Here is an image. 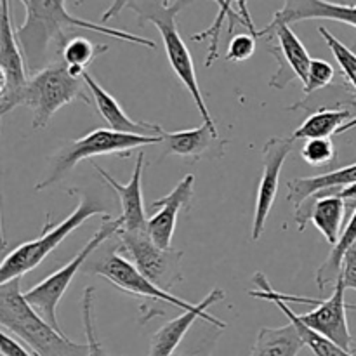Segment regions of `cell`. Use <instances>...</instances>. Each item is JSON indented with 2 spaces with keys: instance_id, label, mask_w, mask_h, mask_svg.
I'll return each instance as SVG.
<instances>
[{
  "instance_id": "obj_6",
  "label": "cell",
  "mask_w": 356,
  "mask_h": 356,
  "mask_svg": "<svg viewBox=\"0 0 356 356\" xmlns=\"http://www.w3.org/2000/svg\"><path fill=\"white\" fill-rule=\"evenodd\" d=\"M120 226V218L113 219L111 216L104 218L103 225L97 228V232L94 233L92 238L83 245V249L80 250L70 263H66L65 266H61L59 270H56L54 273L45 277L40 284L33 285V287L28 289V291L24 292V299L28 301V305H30L31 308L49 323V325L54 327L58 332H63L58 322V306L59 302H61L63 296L66 294L68 287L72 285L75 275L79 273V271L82 270L83 264L96 254V250L99 249L101 245H104L108 240L117 236Z\"/></svg>"
},
{
  "instance_id": "obj_7",
  "label": "cell",
  "mask_w": 356,
  "mask_h": 356,
  "mask_svg": "<svg viewBox=\"0 0 356 356\" xmlns=\"http://www.w3.org/2000/svg\"><path fill=\"white\" fill-rule=\"evenodd\" d=\"M163 136L162 138H148V136L120 134V132H113L110 129H94L89 134L70 143L54 156L49 174L35 186V190L42 191L51 188L52 184L61 181L66 174L72 172L82 160H89L99 155H117L120 159H127L134 149L146 145H160Z\"/></svg>"
},
{
  "instance_id": "obj_11",
  "label": "cell",
  "mask_w": 356,
  "mask_h": 356,
  "mask_svg": "<svg viewBox=\"0 0 356 356\" xmlns=\"http://www.w3.org/2000/svg\"><path fill=\"white\" fill-rule=\"evenodd\" d=\"M10 2H0V66L7 75V90L0 99V118L23 103V92L30 80L23 52L10 17Z\"/></svg>"
},
{
  "instance_id": "obj_18",
  "label": "cell",
  "mask_w": 356,
  "mask_h": 356,
  "mask_svg": "<svg viewBox=\"0 0 356 356\" xmlns=\"http://www.w3.org/2000/svg\"><path fill=\"white\" fill-rule=\"evenodd\" d=\"M83 82H86L87 89H89L90 96H92L94 104H96L97 111L103 117V120L110 125V131L120 132V134H132V136H148V138H162L163 129L156 124H149V122H138L132 120L118 101L111 96L108 90L101 87V83L94 79L90 73H83Z\"/></svg>"
},
{
  "instance_id": "obj_14",
  "label": "cell",
  "mask_w": 356,
  "mask_h": 356,
  "mask_svg": "<svg viewBox=\"0 0 356 356\" xmlns=\"http://www.w3.org/2000/svg\"><path fill=\"white\" fill-rule=\"evenodd\" d=\"M225 291L221 289H214L207 294V298L204 301H200L197 305V308L191 309V312H184L183 315L176 316L174 320L167 322L165 325L160 327L155 334L152 336L149 341V351L148 356H174L177 346L181 344V341L184 339V336L188 334V330L197 323V320H204V322L211 323L212 327H216L218 330L226 329V323L218 320L216 316L209 315L207 309L211 306H214L216 302L222 301L225 299Z\"/></svg>"
},
{
  "instance_id": "obj_9",
  "label": "cell",
  "mask_w": 356,
  "mask_h": 356,
  "mask_svg": "<svg viewBox=\"0 0 356 356\" xmlns=\"http://www.w3.org/2000/svg\"><path fill=\"white\" fill-rule=\"evenodd\" d=\"M87 268H89L87 270L89 273L106 278L111 285H115L118 291L125 292V294L148 298L153 302H163V305L176 306V308L183 309V312H191V309L197 308V305L183 301L177 296H172L170 292L163 291V289L156 287L153 282H149L127 257L120 256L118 243L115 247H111L103 257L94 261Z\"/></svg>"
},
{
  "instance_id": "obj_36",
  "label": "cell",
  "mask_w": 356,
  "mask_h": 356,
  "mask_svg": "<svg viewBox=\"0 0 356 356\" xmlns=\"http://www.w3.org/2000/svg\"><path fill=\"white\" fill-rule=\"evenodd\" d=\"M348 308H351V309H356V305H351V306H348Z\"/></svg>"
},
{
  "instance_id": "obj_19",
  "label": "cell",
  "mask_w": 356,
  "mask_h": 356,
  "mask_svg": "<svg viewBox=\"0 0 356 356\" xmlns=\"http://www.w3.org/2000/svg\"><path fill=\"white\" fill-rule=\"evenodd\" d=\"M305 19H329L356 28V6H341L325 0H291L284 2V7L273 14L271 23L292 26Z\"/></svg>"
},
{
  "instance_id": "obj_4",
  "label": "cell",
  "mask_w": 356,
  "mask_h": 356,
  "mask_svg": "<svg viewBox=\"0 0 356 356\" xmlns=\"http://www.w3.org/2000/svg\"><path fill=\"white\" fill-rule=\"evenodd\" d=\"M68 193L79 197V205L73 209V212H70L68 218H65L58 225H51V216H47V221H45L42 235L38 238L21 243L7 256H3V259L0 261V285L10 280H21L23 275L35 270L52 250L58 249L87 219L94 218V216H103V218L110 216L106 212V205L94 195L76 190V188H70Z\"/></svg>"
},
{
  "instance_id": "obj_32",
  "label": "cell",
  "mask_w": 356,
  "mask_h": 356,
  "mask_svg": "<svg viewBox=\"0 0 356 356\" xmlns=\"http://www.w3.org/2000/svg\"><path fill=\"white\" fill-rule=\"evenodd\" d=\"M0 356H35L19 339L0 327Z\"/></svg>"
},
{
  "instance_id": "obj_33",
  "label": "cell",
  "mask_w": 356,
  "mask_h": 356,
  "mask_svg": "<svg viewBox=\"0 0 356 356\" xmlns=\"http://www.w3.org/2000/svg\"><path fill=\"white\" fill-rule=\"evenodd\" d=\"M339 280L343 282L344 289H353V291H356V243L344 256L343 264H341Z\"/></svg>"
},
{
  "instance_id": "obj_35",
  "label": "cell",
  "mask_w": 356,
  "mask_h": 356,
  "mask_svg": "<svg viewBox=\"0 0 356 356\" xmlns=\"http://www.w3.org/2000/svg\"><path fill=\"white\" fill-rule=\"evenodd\" d=\"M174 356H204L200 351H195V353H174Z\"/></svg>"
},
{
  "instance_id": "obj_15",
  "label": "cell",
  "mask_w": 356,
  "mask_h": 356,
  "mask_svg": "<svg viewBox=\"0 0 356 356\" xmlns=\"http://www.w3.org/2000/svg\"><path fill=\"white\" fill-rule=\"evenodd\" d=\"M346 202L339 195L332 191L316 193L302 205L296 209L294 221L299 232H305L308 222H313L316 229L323 235V238L336 245L343 233V222L346 218Z\"/></svg>"
},
{
  "instance_id": "obj_20",
  "label": "cell",
  "mask_w": 356,
  "mask_h": 356,
  "mask_svg": "<svg viewBox=\"0 0 356 356\" xmlns=\"http://www.w3.org/2000/svg\"><path fill=\"white\" fill-rule=\"evenodd\" d=\"M356 184V163L312 177H296L287 183V200L298 209L322 191H337Z\"/></svg>"
},
{
  "instance_id": "obj_10",
  "label": "cell",
  "mask_w": 356,
  "mask_h": 356,
  "mask_svg": "<svg viewBox=\"0 0 356 356\" xmlns=\"http://www.w3.org/2000/svg\"><path fill=\"white\" fill-rule=\"evenodd\" d=\"M249 33L256 38H266L268 51L278 59L280 66L278 72L271 76L270 87L285 89L292 80L299 79L302 83L308 76L312 56L305 47L298 35L292 31V26L282 23H268L263 30H257L254 24H249Z\"/></svg>"
},
{
  "instance_id": "obj_21",
  "label": "cell",
  "mask_w": 356,
  "mask_h": 356,
  "mask_svg": "<svg viewBox=\"0 0 356 356\" xmlns=\"http://www.w3.org/2000/svg\"><path fill=\"white\" fill-rule=\"evenodd\" d=\"M305 348L298 327L287 323L284 327H263L256 337L250 356H298Z\"/></svg>"
},
{
  "instance_id": "obj_5",
  "label": "cell",
  "mask_w": 356,
  "mask_h": 356,
  "mask_svg": "<svg viewBox=\"0 0 356 356\" xmlns=\"http://www.w3.org/2000/svg\"><path fill=\"white\" fill-rule=\"evenodd\" d=\"M87 86L82 76H75L68 72L61 59L51 63L47 68L30 76L26 89L23 92V103L33 113L31 125L40 131L45 129L59 108L83 99L89 104L90 97L87 94Z\"/></svg>"
},
{
  "instance_id": "obj_27",
  "label": "cell",
  "mask_w": 356,
  "mask_h": 356,
  "mask_svg": "<svg viewBox=\"0 0 356 356\" xmlns=\"http://www.w3.org/2000/svg\"><path fill=\"white\" fill-rule=\"evenodd\" d=\"M318 31H320V35L323 37V40L327 42V45H329L330 51H332L337 65H339L341 70H343L344 79H346L348 82L351 83V87L356 90V54L351 51L350 47H346V45H344L343 42L336 37V35L330 33L325 26H320ZM353 127H356V117H353V120H350L343 129H341L339 134H343V132L350 131V129H353Z\"/></svg>"
},
{
  "instance_id": "obj_16",
  "label": "cell",
  "mask_w": 356,
  "mask_h": 356,
  "mask_svg": "<svg viewBox=\"0 0 356 356\" xmlns=\"http://www.w3.org/2000/svg\"><path fill=\"white\" fill-rule=\"evenodd\" d=\"M193 188L195 176L193 174H186L169 195L152 202V207L159 209V211L148 219L146 232L160 249H170V245H172L177 214H179L181 209L190 207V202L193 198Z\"/></svg>"
},
{
  "instance_id": "obj_30",
  "label": "cell",
  "mask_w": 356,
  "mask_h": 356,
  "mask_svg": "<svg viewBox=\"0 0 356 356\" xmlns=\"http://www.w3.org/2000/svg\"><path fill=\"white\" fill-rule=\"evenodd\" d=\"M334 76H336V70L329 61H325V59H312L308 76H306V82L302 83L305 86V90H302L305 97L312 96L313 92L329 86Z\"/></svg>"
},
{
  "instance_id": "obj_2",
  "label": "cell",
  "mask_w": 356,
  "mask_h": 356,
  "mask_svg": "<svg viewBox=\"0 0 356 356\" xmlns=\"http://www.w3.org/2000/svg\"><path fill=\"white\" fill-rule=\"evenodd\" d=\"M188 3L190 2H113L110 6V9L101 17V24H104L111 17L118 16L124 9L134 10L138 14L139 23L141 24H155L160 37H162L163 49H165V56L169 59L170 68L174 70L179 82L186 87L188 92L191 94L202 118H204V124L211 129V132L216 138H219L216 122L212 118L211 111H209L207 103L204 99V94L200 90V86H198L193 58H191L183 37L179 35V30H177L176 17Z\"/></svg>"
},
{
  "instance_id": "obj_12",
  "label": "cell",
  "mask_w": 356,
  "mask_h": 356,
  "mask_svg": "<svg viewBox=\"0 0 356 356\" xmlns=\"http://www.w3.org/2000/svg\"><path fill=\"white\" fill-rule=\"evenodd\" d=\"M294 143L296 141L292 138H270L264 143L263 152H261V155H263V176H261L259 188H257L252 235H250L254 242H257L263 235L268 216H270L275 200H277L282 167L294 149Z\"/></svg>"
},
{
  "instance_id": "obj_24",
  "label": "cell",
  "mask_w": 356,
  "mask_h": 356,
  "mask_svg": "<svg viewBox=\"0 0 356 356\" xmlns=\"http://www.w3.org/2000/svg\"><path fill=\"white\" fill-rule=\"evenodd\" d=\"M356 243V209L351 214V218L348 219L346 228L341 233L339 240H337L336 245H332V250L329 252V256L325 257V261L322 263V266L316 271V285H318L320 291H325L330 285H336L337 278L341 275V264H343L344 256H346L348 250L351 249Z\"/></svg>"
},
{
  "instance_id": "obj_22",
  "label": "cell",
  "mask_w": 356,
  "mask_h": 356,
  "mask_svg": "<svg viewBox=\"0 0 356 356\" xmlns=\"http://www.w3.org/2000/svg\"><path fill=\"white\" fill-rule=\"evenodd\" d=\"M355 115L348 108H320L318 111L309 115L291 136L294 141L298 139H330L334 134H339L341 129L353 120Z\"/></svg>"
},
{
  "instance_id": "obj_8",
  "label": "cell",
  "mask_w": 356,
  "mask_h": 356,
  "mask_svg": "<svg viewBox=\"0 0 356 356\" xmlns=\"http://www.w3.org/2000/svg\"><path fill=\"white\" fill-rule=\"evenodd\" d=\"M118 249L125 252L131 263L156 287L169 292L177 282L183 280L181 275V259L183 252L172 249H160L146 229L125 232L118 229Z\"/></svg>"
},
{
  "instance_id": "obj_34",
  "label": "cell",
  "mask_w": 356,
  "mask_h": 356,
  "mask_svg": "<svg viewBox=\"0 0 356 356\" xmlns=\"http://www.w3.org/2000/svg\"><path fill=\"white\" fill-rule=\"evenodd\" d=\"M6 235H3V219H2V205H0V261L3 259V250H6Z\"/></svg>"
},
{
  "instance_id": "obj_26",
  "label": "cell",
  "mask_w": 356,
  "mask_h": 356,
  "mask_svg": "<svg viewBox=\"0 0 356 356\" xmlns=\"http://www.w3.org/2000/svg\"><path fill=\"white\" fill-rule=\"evenodd\" d=\"M257 299H264V301H270V302H275V305L278 306V308L284 312V315L287 316L289 322L294 323L296 327H298L299 334H301V339L302 343H305V346H308L309 350H312V353L315 356H355L353 353H350V351L343 350L341 346H337V344H334L332 341L325 339V337H322L320 334L313 332V330H309L308 327L305 325V323H301L298 320V315H296L294 312L291 309V306L287 305V302L280 301V299H275V298H268V296H261V298Z\"/></svg>"
},
{
  "instance_id": "obj_3",
  "label": "cell",
  "mask_w": 356,
  "mask_h": 356,
  "mask_svg": "<svg viewBox=\"0 0 356 356\" xmlns=\"http://www.w3.org/2000/svg\"><path fill=\"white\" fill-rule=\"evenodd\" d=\"M0 327L19 339L35 356H87V344L68 339L49 325L24 299L21 280L0 285Z\"/></svg>"
},
{
  "instance_id": "obj_23",
  "label": "cell",
  "mask_w": 356,
  "mask_h": 356,
  "mask_svg": "<svg viewBox=\"0 0 356 356\" xmlns=\"http://www.w3.org/2000/svg\"><path fill=\"white\" fill-rule=\"evenodd\" d=\"M216 138L211 129L202 124L197 129H186V131L163 132V139L160 145L165 146L163 155H177V156H193L195 160L202 159L209 149L212 148Z\"/></svg>"
},
{
  "instance_id": "obj_28",
  "label": "cell",
  "mask_w": 356,
  "mask_h": 356,
  "mask_svg": "<svg viewBox=\"0 0 356 356\" xmlns=\"http://www.w3.org/2000/svg\"><path fill=\"white\" fill-rule=\"evenodd\" d=\"M94 302H96V289L87 287L82 294V322L87 337V356H113L108 353L103 344L97 339L96 315H94Z\"/></svg>"
},
{
  "instance_id": "obj_31",
  "label": "cell",
  "mask_w": 356,
  "mask_h": 356,
  "mask_svg": "<svg viewBox=\"0 0 356 356\" xmlns=\"http://www.w3.org/2000/svg\"><path fill=\"white\" fill-rule=\"evenodd\" d=\"M256 52V37L250 33H240L229 40L228 51H226V61H247Z\"/></svg>"
},
{
  "instance_id": "obj_1",
  "label": "cell",
  "mask_w": 356,
  "mask_h": 356,
  "mask_svg": "<svg viewBox=\"0 0 356 356\" xmlns=\"http://www.w3.org/2000/svg\"><path fill=\"white\" fill-rule=\"evenodd\" d=\"M21 3H23L26 16H24V23L16 28V38L30 76L51 65V59H49L51 47H54L56 54H59L63 45L68 42V38H72L66 35V31H70L72 28H82V30L96 31V33L110 35L118 40L145 45L152 51L156 49L155 42L146 37H139L127 30H117V28L72 16L66 9V2L63 0H24Z\"/></svg>"
},
{
  "instance_id": "obj_29",
  "label": "cell",
  "mask_w": 356,
  "mask_h": 356,
  "mask_svg": "<svg viewBox=\"0 0 356 356\" xmlns=\"http://www.w3.org/2000/svg\"><path fill=\"white\" fill-rule=\"evenodd\" d=\"M301 156L313 167H325L336 160V146L332 139H309L302 145Z\"/></svg>"
},
{
  "instance_id": "obj_25",
  "label": "cell",
  "mask_w": 356,
  "mask_h": 356,
  "mask_svg": "<svg viewBox=\"0 0 356 356\" xmlns=\"http://www.w3.org/2000/svg\"><path fill=\"white\" fill-rule=\"evenodd\" d=\"M108 51V45L104 44H94L89 38L75 37L68 38L65 45H63L61 52V61L65 63L68 72L75 76H82L86 73V68L97 58V56L104 54Z\"/></svg>"
},
{
  "instance_id": "obj_17",
  "label": "cell",
  "mask_w": 356,
  "mask_h": 356,
  "mask_svg": "<svg viewBox=\"0 0 356 356\" xmlns=\"http://www.w3.org/2000/svg\"><path fill=\"white\" fill-rule=\"evenodd\" d=\"M92 167L101 174L104 181L113 188L117 193L118 200H120V229L125 232H139V229H146L148 225V218H146L145 211V200H143V170H145V153H138V160H136L134 172H132L129 183L122 184L115 179L113 176L108 174L103 167L92 162Z\"/></svg>"
},
{
  "instance_id": "obj_13",
  "label": "cell",
  "mask_w": 356,
  "mask_h": 356,
  "mask_svg": "<svg viewBox=\"0 0 356 356\" xmlns=\"http://www.w3.org/2000/svg\"><path fill=\"white\" fill-rule=\"evenodd\" d=\"M344 291L346 289H344L343 282L337 278L332 296L329 299H320L315 309L305 313V315H298V320L305 323L309 330L353 353L356 351V341L348 327V305L344 301Z\"/></svg>"
}]
</instances>
